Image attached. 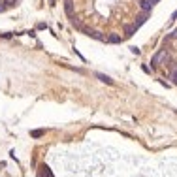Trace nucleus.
I'll list each match as a JSON object with an SVG mask.
<instances>
[{
	"mask_svg": "<svg viewBox=\"0 0 177 177\" xmlns=\"http://www.w3.org/2000/svg\"><path fill=\"white\" fill-rule=\"evenodd\" d=\"M149 2H151V6H155L156 2H160V0H149Z\"/></svg>",
	"mask_w": 177,
	"mask_h": 177,
	"instance_id": "15",
	"label": "nucleus"
},
{
	"mask_svg": "<svg viewBox=\"0 0 177 177\" xmlns=\"http://www.w3.org/2000/svg\"><path fill=\"white\" fill-rule=\"evenodd\" d=\"M108 41H109V43H119V41H121V36H119V34H109V36H108Z\"/></svg>",
	"mask_w": 177,
	"mask_h": 177,
	"instance_id": "7",
	"label": "nucleus"
},
{
	"mask_svg": "<svg viewBox=\"0 0 177 177\" xmlns=\"http://www.w3.org/2000/svg\"><path fill=\"white\" fill-rule=\"evenodd\" d=\"M40 136H43V130H34L32 132V138H40Z\"/></svg>",
	"mask_w": 177,
	"mask_h": 177,
	"instance_id": "12",
	"label": "nucleus"
},
{
	"mask_svg": "<svg viewBox=\"0 0 177 177\" xmlns=\"http://www.w3.org/2000/svg\"><path fill=\"white\" fill-rule=\"evenodd\" d=\"M140 8L143 10V11H151V2H149V0H141V2H140Z\"/></svg>",
	"mask_w": 177,
	"mask_h": 177,
	"instance_id": "3",
	"label": "nucleus"
},
{
	"mask_svg": "<svg viewBox=\"0 0 177 177\" xmlns=\"http://www.w3.org/2000/svg\"><path fill=\"white\" fill-rule=\"evenodd\" d=\"M96 77H98L100 81L108 83V85H113V79H111V77H108V76H104V73H96Z\"/></svg>",
	"mask_w": 177,
	"mask_h": 177,
	"instance_id": "4",
	"label": "nucleus"
},
{
	"mask_svg": "<svg viewBox=\"0 0 177 177\" xmlns=\"http://www.w3.org/2000/svg\"><path fill=\"white\" fill-rule=\"evenodd\" d=\"M91 36L96 38V40H100V41H106V36L102 34V32H91Z\"/></svg>",
	"mask_w": 177,
	"mask_h": 177,
	"instance_id": "9",
	"label": "nucleus"
},
{
	"mask_svg": "<svg viewBox=\"0 0 177 177\" xmlns=\"http://www.w3.org/2000/svg\"><path fill=\"white\" fill-rule=\"evenodd\" d=\"M173 38H177V28H175V30H173V32L168 36V40H173Z\"/></svg>",
	"mask_w": 177,
	"mask_h": 177,
	"instance_id": "13",
	"label": "nucleus"
},
{
	"mask_svg": "<svg viewBox=\"0 0 177 177\" xmlns=\"http://www.w3.org/2000/svg\"><path fill=\"white\" fill-rule=\"evenodd\" d=\"M0 4H2V0H0Z\"/></svg>",
	"mask_w": 177,
	"mask_h": 177,
	"instance_id": "17",
	"label": "nucleus"
},
{
	"mask_svg": "<svg viewBox=\"0 0 177 177\" xmlns=\"http://www.w3.org/2000/svg\"><path fill=\"white\" fill-rule=\"evenodd\" d=\"M136 30H138V26H136V25H126V28H124L126 36H132V34H134Z\"/></svg>",
	"mask_w": 177,
	"mask_h": 177,
	"instance_id": "5",
	"label": "nucleus"
},
{
	"mask_svg": "<svg viewBox=\"0 0 177 177\" xmlns=\"http://www.w3.org/2000/svg\"><path fill=\"white\" fill-rule=\"evenodd\" d=\"M170 79H171V81H173V83L177 85V66H175V68L171 70V73H170Z\"/></svg>",
	"mask_w": 177,
	"mask_h": 177,
	"instance_id": "10",
	"label": "nucleus"
},
{
	"mask_svg": "<svg viewBox=\"0 0 177 177\" xmlns=\"http://www.w3.org/2000/svg\"><path fill=\"white\" fill-rule=\"evenodd\" d=\"M147 17H149V11H145L143 15H140V17H138V21H136L134 25H136V26H141V25H143V23L147 21Z\"/></svg>",
	"mask_w": 177,
	"mask_h": 177,
	"instance_id": "2",
	"label": "nucleus"
},
{
	"mask_svg": "<svg viewBox=\"0 0 177 177\" xmlns=\"http://www.w3.org/2000/svg\"><path fill=\"white\" fill-rule=\"evenodd\" d=\"M171 19H177V10L173 11V15H171Z\"/></svg>",
	"mask_w": 177,
	"mask_h": 177,
	"instance_id": "16",
	"label": "nucleus"
},
{
	"mask_svg": "<svg viewBox=\"0 0 177 177\" xmlns=\"http://www.w3.org/2000/svg\"><path fill=\"white\" fill-rule=\"evenodd\" d=\"M168 61H170V55L166 53V49H162V51H158V53L153 57L151 64H153V66H156V64H160V62H164V64H166Z\"/></svg>",
	"mask_w": 177,
	"mask_h": 177,
	"instance_id": "1",
	"label": "nucleus"
},
{
	"mask_svg": "<svg viewBox=\"0 0 177 177\" xmlns=\"http://www.w3.org/2000/svg\"><path fill=\"white\" fill-rule=\"evenodd\" d=\"M141 68H143V72H145V73H151V70H153V68H149V66H145V64H143Z\"/></svg>",
	"mask_w": 177,
	"mask_h": 177,
	"instance_id": "14",
	"label": "nucleus"
},
{
	"mask_svg": "<svg viewBox=\"0 0 177 177\" xmlns=\"http://www.w3.org/2000/svg\"><path fill=\"white\" fill-rule=\"evenodd\" d=\"M4 4H6V8H11L17 4V0H4Z\"/></svg>",
	"mask_w": 177,
	"mask_h": 177,
	"instance_id": "11",
	"label": "nucleus"
},
{
	"mask_svg": "<svg viewBox=\"0 0 177 177\" xmlns=\"http://www.w3.org/2000/svg\"><path fill=\"white\" fill-rule=\"evenodd\" d=\"M64 10H66V13H68V15H72V13H73V2H72V0H66Z\"/></svg>",
	"mask_w": 177,
	"mask_h": 177,
	"instance_id": "6",
	"label": "nucleus"
},
{
	"mask_svg": "<svg viewBox=\"0 0 177 177\" xmlns=\"http://www.w3.org/2000/svg\"><path fill=\"white\" fill-rule=\"evenodd\" d=\"M41 177H53V173L47 166H41Z\"/></svg>",
	"mask_w": 177,
	"mask_h": 177,
	"instance_id": "8",
	"label": "nucleus"
}]
</instances>
